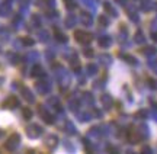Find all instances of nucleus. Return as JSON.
Instances as JSON below:
<instances>
[{
	"label": "nucleus",
	"mask_w": 157,
	"mask_h": 154,
	"mask_svg": "<svg viewBox=\"0 0 157 154\" xmlns=\"http://www.w3.org/2000/svg\"><path fill=\"white\" fill-rule=\"evenodd\" d=\"M19 141H21V137H19L17 134H13V135H10V138L7 140V143L5 144L6 150H9V151H15V148L17 147Z\"/></svg>",
	"instance_id": "obj_1"
},
{
	"label": "nucleus",
	"mask_w": 157,
	"mask_h": 154,
	"mask_svg": "<svg viewBox=\"0 0 157 154\" xmlns=\"http://www.w3.org/2000/svg\"><path fill=\"white\" fill-rule=\"evenodd\" d=\"M74 35H76V41H78L80 44H87V42H90V39H92L90 34L84 32V31H76Z\"/></svg>",
	"instance_id": "obj_2"
},
{
	"label": "nucleus",
	"mask_w": 157,
	"mask_h": 154,
	"mask_svg": "<svg viewBox=\"0 0 157 154\" xmlns=\"http://www.w3.org/2000/svg\"><path fill=\"white\" fill-rule=\"evenodd\" d=\"M26 132H28L29 137L35 138V137H39V135L42 134V128L39 125H36V124H34V125H31L26 128Z\"/></svg>",
	"instance_id": "obj_3"
},
{
	"label": "nucleus",
	"mask_w": 157,
	"mask_h": 154,
	"mask_svg": "<svg viewBox=\"0 0 157 154\" xmlns=\"http://www.w3.org/2000/svg\"><path fill=\"white\" fill-rule=\"evenodd\" d=\"M16 106H19V100L15 96H9L5 100V103H3V108H7V109H15Z\"/></svg>",
	"instance_id": "obj_4"
},
{
	"label": "nucleus",
	"mask_w": 157,
	"mask_h": 154,
	"mask_svg": "<svg viewBox=\"0 0 157 154\" xmlns=\"http://www.w3.org/2000/svg\"><path fill=\"white\" fill-rule=\"evenodd\" d=\"M22 95H23V97H25V99H26V100H28V102H34L35 100V97L32 96V93H31V90H29V89H26V87H22Z\"/></svg>",
	"instance_id": "obj_5"
},
{
	"label": "nucleus",
	"mask_w": 157,
	"mask_h": 154,
	"mask_svg": "<svg viewBox=\"0 0 157 154\" xmlns=\"http://www.w3.org/2000/svg\"><path fill=\"white\" fill-rule=\"evenodd\" d=\"M41 115L44 116V121L47 122V124H52V122H54V119H52V116H51L50 114H47L45 111H42V109H41Z\"/></svg>",
	"instance_id": "obj_6"
},
{
	"label": "nucleus",
	"mask_w": 157,
	"mask_h": 154,
	"mask_svg": "<svg viewBox=\"0 0 157 154\" xmlns=\"http://www.w3.org/2000/svg\"><path fill=\"white\" fill-rule=\"evenodd\" d=\"M32 76L36 77V76H44V70L41 66H35L34 67V71H32Z\"/></svg>",
	"instance_id": "obj_7"
},
{
	"label": "nucleus",
	"mask_w": 157,
	"mask_h": 154,
	"mask_svg": "<svg viewBox=\"0 0 157 154\" xmlns=\"http://www.w3.org/2000/svg\"><path fill=\"white\" fill-rule=\"evenodd\" d=\"M48 143H47V145L50 147V148H52V147H56L57 145V137H54V135H51V137H48V140H47Z\"/></svg>",
	"instance_id": "obj_8"
},
{
	"label": "nucleus",
	"mask_w": 157,
	"mask_h": 154,
	"mask_svg": "<svg viewBox=\"0 0 157 154\" xmlns=\"http://www.w3.org/2000/svg\"><path fill=\"white\" fill-rule=\"evenodd\" d=\"M22 114H23V118H25V119H31V118H32V111H31L29 108H25V109H23Z\"/></svg>",
	"instance_id": "obj_9"
},
{
	"label": "nucleus",
	"mask_w": 157,
	"mask_h": 154,
	"mask_svg": "<svg viewBox=\"0 0 157 154\" xmlns=\"http://www.w3.org/2000/svg\"><path fill=\"white\" fill-rule=\"evenodd\" d=\"M22 42H23V45H26V47L34 45V39H32V38H28V36L22 38Z\"/></svg>",
	"instance_id": "obj_10"
},
{
	"label": "nucleus",
	"mask_w": 157,
	"mask_h": 154,
	"mask_svg": "<svg viewBox=\"0 0 157 154\" xmlns=\"http://www.w3.org/2000/svg\"><path fill=\"white\" fill-rule=\"evenodd\" d=\"M56 38H57V41H61V42L67 41V36H64V35H63L61 32H58V31L56 32Z\"/></svg>",
	"instance_id": "obj_11"
},
{
	"label": "nucleus",
	"mask_w": 157,
	"mask_h": 154,
	"mask_svg": "<svg viewBox=\"0 0 157 154\" xmlns=\"http://www.w3.org/2000/svg\"><path fill=\"white\" fill-rule=\"evenodd\" d=\"M148 86L151 87V89H154V90H157V81L153 79H148Z\"/></svg>",
	"instance_id": "obj_12"
},
{
	"label": "nucleus",
	"mask_w": 157,
	"mask_h": 154,
	"mask_svg": "<svg viewBox=\"0 0 157 154\" xmlns=\"http://www.w3.org/2000/svg\"><path fill=\"white\" fill-rule=\"evenodd\" d=\"M151 7V0H144V5H143V9H150Z\"/></svg>",
	"instance_id": "obj_13"
},
{
	"label": "nucleus",
	"mask_w": 157,
	"mask_h": 154,
	"mask_svg": "<svg viewBox=\"0 0 157 154\" xmlns=\"http://www.w3.org/2000/svg\"><path fill=\"white\" fill-rule=\"evenodd\" d=\"M137 116H138V118H146L147 111H140V112H137Z\"/></svg>",
	"instance_id": "obj_14"
},
{
	"label": "nucleus",
	"mask_w": 157,
	"mask_h": 154,
	"mask_svg": "<svg viewBox=\"0 0 157 154\" xmlns=\"http://www.w3.org/2000/svg\"><path fill=\"white\" fill-rule=\"evenodd\" d=\"M99 23H103V26H106V23H108V19L105 16H101L99 17Z\"/></svg>",
	"instance_id": "obj_15"
},
{
	"label": "nucleus",
	"mask_w": 157,
	"mask_h": 154,
	"mask_svg": "<svg viewBox=\"0 0 157 154\" xmlns=\"http://www.w3.org/2000/svg\"><path fill=\"white\" fill-rule=\"evenodd\" d=\"M105 9H106V10L109 12V13H112V15H117V13H115V10H113V9H112V7H111L109 5H108V3L105 5Z\"/></svg>",
	"instance_id": "obj_16"
},
{
	"label": "nucleus",
	"mask_w": 157,
	"mask_h": 154,
	"mask_svg": "<svg viewBox=\"0 0 157 154\" xmlns=\"http://www.w3.org/2000/svg\"><path fill=\"white\" fill-rule=\"evenodd\" d=\"M137 42H144V38H143V34H141V32L137 34Z\"/></svg>",
	"instance_id": "obj_17"
},
{
	"label": "nucleus",
	"mask_w": 157,
	"mask_h": 154,
	"mask_svg": "<svg viewBox=\"0 0 157 154\" xmlns=\"http://www.w3.org/2000/svg\"><path fill=\"white\" fill-rule=\"evenodd\" d=\"M84 55H86V57H92V55H93V51H92V50H84Z\"/></svg>",
	"instance_id": "obj_18"
},
{
	"label": "nucleus",
	"mask_w": 157,
	"mask_h": 154,
	"mask_svg": "<svg viewBox=\"0 0 157 154\" xmlns=\"http://www.w3.org/2000/svg\"><path fill=\"white\" fill-rule=\"evenodd\" d=\"M125 58H127V61H128V63H131V64H135V60H134V58H132V57H131V55H127V57H125Z\"/></svg>",
	"instance_id": "obj_19"
},
{
	"label": "nucleus",
	"mask_w": 157,
	"mask_h": 154,
	"mask_svg": "<svg viewBox=\"0 0 157 154\" xmlns=\"http://www.w3.org/2000/svg\"><path fill=\"white\" fill-rule=\"evenodd\" d=\"M143 153H151V148H150V147H144V148H143Z\"/></svg>",
	"instance_id": "obj_20"
},
{
	"label": "nucleus",
	"mask_w": 157,
	"mask_h": 154,
	"mask_svg": "<svg viewBox=\"0 0 157 154\" xmlns=\"http://www.w3.org/2000/svg\"><path fill=\"white\" fill-rule=\"evenodd\" d=\"M151 38L157 42V32H153V34H151Z\"/></svg>",
	"instance_id": "obj_21"
},
{
	"label": "nucleus",
	"mask_w": 157,
	"mask_h": 154,
	"mask_svg": "<svg viewBox=\"0 0 157 154\" xmlns=\"http://www.w3.org/2000/svg\"><path fill=\"white\" fill-rule=\"evenodd\" d=\"M0 137H2V132H0Z\"/></svg>",
	"instance_id": "obj_22"
}]
</instances>
